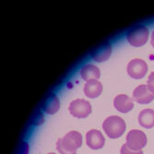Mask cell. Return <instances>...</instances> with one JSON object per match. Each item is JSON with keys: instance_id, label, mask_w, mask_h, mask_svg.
Instances as JSON below:
<instances>
[{"instance_id": "cell-1", "label": "cell", "mask_w": 154, "mask_h": 154, "mask_svg": "<svg viewBox=\"0 0 154 154\" xmlns=\"http://www.w3.org/2000/svg\"><path fill=\"white\" fill-rule=\"evenodd\" d=\"M82 145V135L75 130L69 131L57 142V149L60 154H77V149Z\"/></svg>"}, {"instance_id": "cell-2", "label": "cell", "mask_w": 154, "mask_h": 154, "mask_svg": "<svg viewBox=\"0 0 154 154\" xmlns=\"http://www.w3.org/2000/svg\"><path fill=\"white\" fill-rule=\"evenodd\" d=\"M125 122L117 116L107 117L103 123V129L110 138L120 137L125 131Z\"/></svg>"}, {"instance_id": "cell-3", "label": "cell", "mask_w": 154, "mask_h": 154, "mask_svg": "<svg viewBox=\"0 0 154 154\" xmlns=\"http://www.w3.org/2000/svg\"><path fill=\"white\" fill-rule=\"evenodd\" d=\"M149 35V32L146 26L137 25L129 30L127 34V39L131 45L135 47H140L148 42Z\"/></svg>"}, {"instance_id": "cell-4", "label": "cell", "mask_w": 154, "mask_h": 154, "mask_svg": "<svg viewBox=\"0 0 154 154\" xmlns=\"http://www.w3.org/2000/svg\"><path fill=\"white\" fill-rule=\"evenodd\" d=\"M91 103L83 99L74 100L69 104V112L70 114L77 118H85L89 116L91 113Z\"/></svg>"}, {"instance_id": "cell-5", "label": "cell", "mask_w": 154, "mask_h": 154, "mask_svg": "<svg viewBox=\"0 0 154 154\" xmlns=\"http://www.w3.org/2000/svg\"><path fill=\"white\" fill-rule=\"evenodd\" d=\"M125 144L132 150H141L147 144V137L141 130L133 129L128 132Z\"/></svg>"}, {"instance_id": "cell-6", "label": "cell", "mask_w": 154, "mask_h": 154, "mask_svg": "<svg viewBox=\"0 0 154 154\" xmlns=\"http://www.w3.org/2000/svg\"><path fill=\"white\" fill-rule=\"evenodd\" d=\"M128 74L136 79H142L148 71V65L147 63L139 58H135L131 60L128 65Z\"/></svg>"}, {"instance_id": "cell-7", "label": "cell", "mask_w": 154, "mask_h": 154, "mask_svg": "<svg viewBox=\"0 0 154 154\" xmlns=\"http://www.w3.org/2000/svg\"><path fill=\"white\" fill-rule=\"evenodd\" d=\"M154 99V92H152L147 85H139L133 91V100L138 103L148 104Z\"/></svg>"}, {"instance_id": "cell-8", "label": "cell", "mask_w": 154, "mask_h": 154, "mask_svg": "<svg viewBox=\"0 0 154 154\" xmlns=\"http://www.w3.org/2000/svg\"><path fill=\"white\" fill-rule=\"evenodd\" d=\"M86 142L89 148L91 149H100L104 146L105 138L101 131L97 129H91L88 131L86 135Z\"/></svg>"}, {"instance_id": "cell-9", "label": "cell", "mask_w": 154, "mask_h": 154, "mask_svg": "<svg viewBox=\"0 0 154 154\" xmlns=\"http://www.w3.org/2000/svg\"><path fill=\"white\" fill-rule=\"evenodd\" d=\"M60 107V101L54 93H49L41 103V108L48 115H54L57 113Z\"/></svg>"}, {"instance_id": "cell-10", "label": "cell", "mask_w": 154, "mask_h": 154, "mask_svg": "<svg viewBox=\"0 0 154 154\" xmlns=\"http://www.w3.org/2000/svg\"><path fill=\"white\" fill-rule=\"evenodd\" d=\"M112 54V45L109 43H103V45L95 47L91 52V55L94 61L96 62H103L109 59Z\"/></svg>"}, {"instance_id": "cell-11", "label": "cell", "mask_w": 154, "mask_h": 154, "mask_svg": "<svg viewBox=\"0 0 154 154\" xmlns=\"http://www.w3.org/2000/svg\"><path fill=\"white\" fill-rule=\"evenodd\" d=\"M114 105L117 111L123 114L128 113L134 107L133 100L125 94L117 95L114 100Z\"/></svg>"}, {"instance_id": "cell-12", "label": "cell", "mask_w": 154, "mask_h": 154, "mask_svg": "<svg viewBox=\"0 0 154 154\" xmlns=\"http://www.w3.org/2000/svg\"><path fill=\"white\" fill-rule=\"evenodd\" d=\"M103 91V84L98 79H91L84 86V93L89 98H96Z\"/></svg>"}, {"instance_id": "cell-13", "label": "cell", "mask_w": 154, "mask_h": 154, "mask_svg": "<svg viewBox=\"0 0 154 154\" xmlns=\"http://www.w3.org/2000/svg\"><path fill=\"white\" fill-rule=\"evenodd\" d=\"M80 76L86 81H89L91 79H98L101 77L100 68L94 65L87 64L85 66H83L82 68L80 69Z\"/></svg>"}, {"instance_id": "cell-14", "label": "cell", "mask_w": 154, "mask_h": 154, "mask_svg": "<svg viewBox=\"0 0 154 154\" xmlns=\"http://www.w3.org/2000/svg\"><path fill=\"white\" fill-rule=\"evenodd\" d=\"M138 123L142 128H152L154 127V110L144 109L138 116Z\"/></svg>"}, {"instance_id": "cell-15", "label": "cell", "mask_w": 154, "mask_h": 154, "mask_svg": "<svg viewBox=\"0 0 154 154\" xmlns=\"http://www.w3.org/2000/svg\"><path fill=\"white\" fill-rule=\"evenodd\" d=\"M121 154H143L142 150H132L127 144H124L121 148Z\"/></svg>"}, {"instance_id": "cell-16", "label": "cell", "mask_w": 154, "mask_h": 154, "mask_svg": "<svg viewBox=\"0 0 154 154\" xmlns=\"http://www.w3.org/2000/svg\"><path fill=\"white\" fill-rule=\"evenodd\" d=\"M147 86L152 92H154V72H151L150 75L149 76Z\"/></svg>"}, {"instance_id": "cell-17", "label": "cell", "mask_w": 154, "mask_h": 154, "mask_svg": "<svg viewBox=\"0 0 154 154\" xmlns=\"http://www.w3.org/2000/svg\"><path fill=\"white\" fill-rule=\"evenodd\" d=\"M150 44H151V45L154 47V31L152 32V34H151V41H150Z\"/></svg>"}, {"instance_id": "cell-18", "label": "cell", "mask_w": 154, "mask_h": 154, "mask_svg": "<svg viewBox=\"0 0 154 154\" xmlns=\"http://www.w3.org/2000/svg\"><path fill=\"white\" fill-rule=\"evenodd\" d=\"M48 154H55V153H54V152H50V153H48Z\"/></svg>"}]
</instances>
